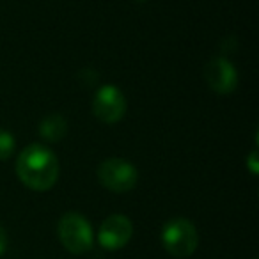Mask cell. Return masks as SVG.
<instances>
[{
  "label": "cell",
  "mask_w": 259,
  "mask_h": 259,
  "mask_svg": "<svg viewBox=\"0 0 259 259\" xmlns=\"http://www.w3.org/2000/svg\"><path fill=\"white\" fill-rule=\"evenodd\" d=\"M16 172L25 187L37 192L50 190L59 178V160L47 146L29 144L20 153Z\"/></svg>",
  "instance_id": "1"
},
{
  "label": "cell",
  "mask_w": 259,
  "mask_h": 259,
  "mask_svg": "<svg viewBox=\"0 0 259 259\" xmlns=\"http://www.w3.org/2000/svg\"><path fill=\"white\" fill-rule=\"evenodd\" d=\"M162 243L165 250L174 257H190L199 245V233L190 220L178 217L163 226Z\"/></svg>",
  "instance_id": "2"
},
{
  "label": "cell",
  "mask_w": 259,
  "mask_h": 259,
  "mask_svg": "<svg viewBox=\"0 0 259 259\" xmlns=\"http://www.w3.org/2000/svg\"><path fill=\"white\" fill-rule=\"evenodd\" d=\"M59 240L71 254H85L93 247V227L83 215L69 211L59 220Z\"/></svg>",
  "instance_id": "3"
},
{
  "label": "cell",
  "mask_w": 259,
  "mask_h": 259,
  "mask_svg": "<svg viewBox=\"0 0 259 259\" xmlns=\"http://www.w3.org/2000/svg\"><path fill=\"white\" fill-rule=\"evenodd\" d=\"M139 172L135 165L121 158H108L98 167V181L110 192H130L135 188Z\"/></svg>",
  "instance_id": "4"
},
{
  "label": "cell",
  "mask_w": 259,
  "mask_h": 259,
  "mask_svg": "<svg viewBox=\"0 0 259 259\" xmlns=\"http://www.w3.org/2000/svg\"><path fill=\"white\" fill-rule=\"evenodd\" d=\"M93 114L107 124L121 121L126 114V98L121 89L110 83L100 87L93 100Z\"/></svg>",
  "instance_id": "5"
},
{
  "label": "cell",
  "mask_w": 259,
  "mask_h": 259,
  "mask_svg": "<svg viewBox=\"0 0 259 259\" xmlns=\"http://www.w3.org/2000/svg\"><path fill=\"white\" fill-rule=\"evenodd\" d=\"M204 80L209 89L219 94H229L238 85L236 68L226 57H213L204 66Z\"/></svg>",
  "instance_id": "6"
},
{
  "label": "cell",
  "mask_w": 259,
  "mask_h": 259,
  "mask_svg": "<svg viewBox=\"0 0 259 259\" xmlns=\"http://www.w3.org/2000/svg\"><path fill=\"white\" fill-rule=\"evenodd\" d=\"M132 234H134V224L128 217L110 215L101 224L98 240H100L101 247L108 248V250H117L128 243Z\"/></svg>",
  "instance_id": "7"
},
{
  "label": "cell",
  "mask_w": 259,
  "mask_h": 259,
  "mask_svg": "<svg viewBox=\"0 0 259 259\" xmlns=\"http://www.w3.org/2000/svg\"><path fill=\"white\" fill-rule=\"evenodd\" d=\"M39 134L45 141L48 142H59L68 134V122L61 114H50L41 121Z\"/></svg>",
  "instance_id": "8"
},
{
  "label": "cell",
  "mask_w": 259,
  "mask_h": 259,
  "mask_svg": "<svg viewBox=\"0 0 259 259\" xmlns=\"http://www.w3.org/2000/svg\"><path fill=\"white\" fill-rule=\"evenodd\" d=\"M15 151V139L9 132L6 130H0V162L2 160H8L9 156Z\"/></svg>",
  "instance_id": "9"
},
{
  "label": "cell",
  "mask_w": 259,
  "mask_h": 259,
  "mask_svg": "<svg viewBox=\"0 0 259 259\" xmlns=\"http://www.w3.org/2000/svg\"><path fill=\"white\" fill-rule=\"evenodd\" d=\"M6 248H8V234H6L4 227L0 226V255L4 254Z\"/></svg>",
  "instance_id": "10"
},
{
  "label": "cell",
  "mask_w": 259,
  "mask_h": 259,
  "mask_svg": "<svg viewBox=\"0 0 259 259\" xmlns=\"http://www.w3.org/2000/svg\"><path fill=\"white\" fill-rule=\"evenodd\" d=\"M255 162H257V151H252L250 156H248V169H250L252 174H257V165H255Z\"/></svg>",
  "instance_id": "11"
}]
</instances>
